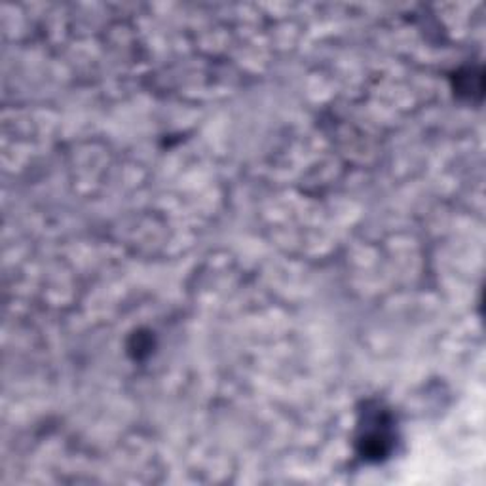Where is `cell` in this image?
Here are the masks:
<instances>
[{
    "label": "cell",
    "instance_id": "obj_1",
    "mask_svg": "<svg viewBox=\"0 0 486 486\" xmlns=\"http://www.w3.org/2000/svg\"><path fill=\"white\" fill-rule=\"evenodd\" d=\"M373 426H364L361 437H359V445H361V454L367 460H382L387 452H390L392 447V433L387 429L384 418L380 415L371 418Z\"/></svg>",
    "mask_w": 486,
    "mask_h": 486
}]
</instances>
